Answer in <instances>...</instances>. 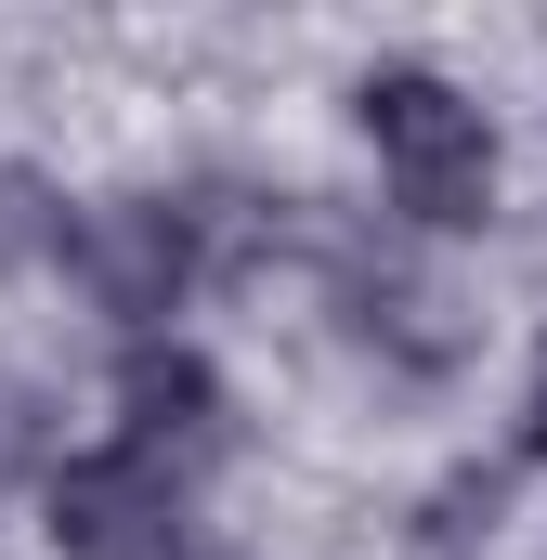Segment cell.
<instances>
[{
    "instance_id": "obj_1",
    "label": "cell",
    "mask_w": 547,
    "mask_h": 560,
    "mask_svg": "<svg viewBox=\"0 0 547 560\" xmlns=\"http://www.w3.org/2000/svg\"><path fill=\"white\" fill-rule=\"evenodd\" d=\"M352 118H365V143H379L405 222H430V235L496 222V131H482V105H469L456 79H430V66H379V79L352 92Z\"/></svg>"
},
{
    "instance_id": "obj_2",
    "label": "cell",
    "mask_w": 547,
    "mask_h": 560,
    "mask_svg": "<svg viewBox=\"0 0 547 560\" xmlns=\"http://www.w3.org/2000/svg\"><path fill=\"white\" fill-rule=\"evenodd\" d=\"M66 275L92 287V313L156 326V313H183V287L209 275V209L196 196H92L66 222Z\"/></svg>"
},
{
    "instance_id": "obj_3",
    "label": "cell",
    "mask_w": 547,
    "mask_h": 560,
    "mask_svg": "<svg viewBox=\"0 0 547 560\" xmlns=\"http://www.w3.org/2000/svg\"><path fill=\"white\" fill-rule=\"evenodd\" d=\"M53 509V548L66 560H183V522H196V482L143 443H105V456H66L39 482Z\"/></svg>"
},
{
    "instance_id": "obj_4",
    "label": "cell",
    "mask_w": 547,
    "mask_h": 560,
    "mask_svg": "<svg viewBox=\"0 0 547 560\" xmlns=\"http://www.w3.org/2000/svg\"><path fill=\"white\" fill-rule=\"evenodd\" d=\"M118 443L143 456H170L183 482H209L222 456H235V392L209 378V352H183V339H131V365H118Z\"/></svg>"
},
{
    "instance_id": "obj_5",
    "label": "cell",
    "mask_w": 547,
    "mask_h": 560,
    "mask_svg": "<svg viewBox=\"0 0 547 560\" xmlns=\"http://www.w3.org/2000/svg\"><path fill=\"white\" fill-rule=\"evenodd\" d=\"M339 326H352L379 365H405V378L456 365V300L417 275V261H392V248H339Z\"/></svg>"
},
{
    "instance_id": "obj_6",
    "label": "cell",
    "mask_w": 547,
    "mask_h": 560,
    "mask_svg": "<svg viewBox=\"0 0 547 560\" xmlns=\"http://www.w3.org/2000/svg\"><path fill=\"white\" fill-rule=\"evenodd\" d=\"M39 248L66 261V209H53V183H39V170H0V275H13V261H39Z\"/></svg>"
},
{
    "instance_id": "obj_7",
    "label": "cell",
    "mask_w": 547,
    "mask_h": 560,
    "mask_svg": "<svg viewBox=\"0 0 547 560\" xmlns=\"http://www.w3.org/2000/svg\"><path fill=\"white\" fill-rule=\"evenodd\" d=\"M26 456H39V430H26V392H13V378H0V482H13V469H26Z\"/></svg>"
},
{
    "instance_id": "obj_8",
    "label": "cell",
    "mask_w": 547,
    "mask_h": 560,
    "mask_svg": "<svg viewBox=\"0 0 547 560\" xmlns=\"http://www.w3.org/2000/svg\"><path fill=\"white\" fill-rule=\"evenodd\" d=\"M522 443L547 456V352H535V405H522Z\"/></svg>"
}]
</instances>
